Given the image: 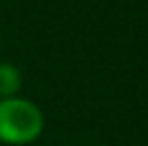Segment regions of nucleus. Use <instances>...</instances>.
I'll list each match as a JSON object with an SVG mask.
<instances>
[{"mask_svg":"<svg viewBox=\"0 0 148 146\" xmlns=\"http://www.w3.org/2000/svg\"><path fill=\"white\" fill-rule=\"evenodd\" d=\"M45 118L37 103L24 97L0 99V142L9 146H26L43 133Z\"/></svg>","mask_w":148,"mask_h":146,"instance_id":"obj_1","label":"nucleus"},{"mask_svg":"<svg viewBox=\"0 0 148 146\" xmlns=\"http://www.w3.org/2000/svg\"><path fill=\"white\" fill-rule=\"evenodd\" d=\"M22 73L11 62H0V99H11L19 95Z\"/></svg>","mask_w":148,"mask_h":146,"instance_id":"obj_2","label":"nucleus"}]
</instances>
